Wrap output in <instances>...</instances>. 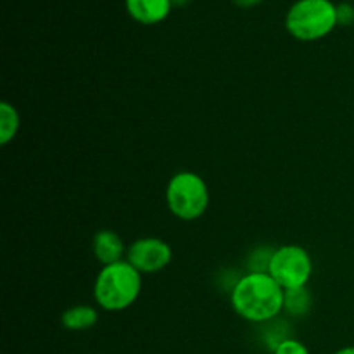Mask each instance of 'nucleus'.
<instances>
[{"mask_svg":"<svg viewBox=\"0 0 354 354\" xmlns=\"http://www.w3.org/2000/svg\"><path fill=\"white\" fill-rule=\"evenodd\" d=\"M283 294L270 273L249 272L239 277L230 289L235 313L249 324H270L283 313Z\"/></svg>","mask_w":354,"mask_h":354,"instance_id":"1","label":"nucleus"},{"mask_svg":"<svg viewBox=\"0 0 354 354\" xmlns=\"http://www.w3.org/2000/svg\"><path fill=\"white\" fill-rule=\"evenodd\" d=\"M142 292V273L127 259L107 265L97 273L93 283V301L104 311L120 313L137 303Z\"/></svg>","mask_w":354,"mask_h":354,"instance_id":"2","label":"nucleus"},{"mask_svg":"<svg viewBox=\"0 0 354 354\" xmlns=\"http://www.w3.org/2000/svg\"><path fill=\"white\" fill-rule=\"evenodd\" d=\"M337 26V3L332 0H296L287 9L286 30L299 41H318Z\"/></svg>","mask_w":354,"mask_h":354,"instance_id":"3","label":"nucleus"},{"mask_svg":"<svg viewBox=\"0 0 354 354\" xmlns=\"http://www.w3.org/2000/svg\"><path fill=\"white\" fill-rule=\"evenodd\" d=\"M165 197L169 213L182 221L199 220L209 207V187L194 171L175 173L166 185Z\"/></svg>","mask_w":354,"mask_h":354,"instance_id":"4","label":"nucleus"},{"mask_svg":"<svg viewBox=\"0 0 354 354\" xmlns=\"http://www.w3.org/2000/svg\"><path fill=\"white\" fill-rule=\"evenodd\" d=\"M268 273L282 286L283 290L306 287L313 275V259L303 245H280L273 252Z\"/></svg>","mask_w":354,"mask_h":354,"instance_id":"5","label":"nucleus"},{"mask_svg":"<svg viewBox=\"0 0 354 354\" xmlns=\"http://www.w3.org/2000/svg\"><path fill=\"white\" fill-rule=\"evenodd\" d=\"M124 259L142 275H152L171 263L173 249L159 237H140L128 245Z\"/></svg>","mask_w":354,"mask_h":354,"instance_id":"6","label":"nucleus"},{"mask_svg":"<svg viewBox=\"0 0 354 354\" xmlns=\"http://www.w3.org/2000/svg\"><path fill=\"white\" fill-rule=\"evenodd\" d=\"M128 245L124 244L123 237L111 228L99 230L92 239V252L100 266L114 265L127 258Z\"/></svg>","mask_w":354,"mask_h":354,"instance_id":"7","label":"nucleus"},{"mask_svg":"<svg viewBox=\"0 0 354 354\" xmlns=\"http://www.w3.org/2000/svg\"><path fill=\"white\" fill-rule=\"evenodd\" d=\"M124 9L135 23L154 26L168 19L173 3L171 0H124Z\"/></svg>","mask_w":354,"mask_h":354,"instance_id":"8","label":"nucleus"},{"mask_svg":"<svg viewBox=\"0 0 354 354\" xmlns=\"http://www.w3.org/2000/svg\"><path fill=\"white\" fill-rule=\"evenodd\" d=\"M99 311L92 304H75L61 315V325L69 332H85L95 327Z\"/></svg>","mask_w":354,"mask_h":354,"instance_id":"9","label":"nucleus"},{"mask_svg":"<svg viewBox=\"0 0 354 354\" xmlns=\"http://www.w3.org/2000/svg\"><path fill=\"white\" fill-rule=\"evenodd\" d=\"M313 306V294L306 287L289 289L283 294V311L290 317H306Z\"/></svg>","mask_w":354,"mask_h":354,"instance_id":"10","label":"nucleus"},{"mask_svg":"<svg viewBox=\"0 0 354 354\" xmlns=\"http://www.w3.org/2000/svg\"><path fill=\"white\" fill-rule=\"evenodd\" d=\"M21 127V116L10 102H0V145H7L16 138Z\"/></svg>","mask_w":354,"mask_h":354,"instance_id":"11","label":"nucleus"},{"mask_svg":"<svg viewBox=\"0 0 354 354\" xmlns=\"http://www.w3.org/2000/svg\"><path fill=\"white\" fill-rule=\"evenodd\" d=\"M277 248H268V245H261L256 248L254 251L249 256V272H259V273H268L270 261L275 252Z\"/></svg>","mask_w":354,"mask_h":354,"instance_id":"12","label":"nucleus"},{"mask_svg":"<svg viewBox=\"0 0 354 354\" xmlns=\"http://www.w3.org/2000/svg\"><path fill=\"white\" fill-rule=\"evenodd\" d=\"M273 354H310V351H308V348L301 341L287 337L286 341H282L273 349Z\"/></svg>","mask_w":354,"mask_h":354,"instance_id":"13","label":"nucleus"},{"mask_svg":"<svg viewBox=\"0 0 354 354\" xmlns=\"http://www.w3.org/2000/svg\"><path fill=\"white\" fill-rule=\"evenodd\" d=\"M337 24L339 26H351L354 24V6L342 2L337 3Z\"/></svg>","mask_w":354,"mask_h":354,"instance_id":"14","label":"nucleus"},{"mask_svg":"<svg viewBox=\"0 0 354 354\" xmlns=\"http://www.w3.org/2000/svg\"><path fill=\"white\" fill-rule=\"evenodd\" d=\"M232 2L241 9H252V7H258L263 0H232Z\"/></svg>","mask_w":354,"mask_h":354,"instance_id":"15","label":"nucleus"},{"mask_svg":"<svg viewBox=\"0 0 354 354\" xmlns=\"http://www.w3.org/2000/svg\"><path fill=\"white\" fill-rule=\"evenodd\" d=\"M334 354H354V346H346V348L339 349V351H335Z\"/></svg>","mask_w":354,"mask_h":354,"instance_id":"16","label":"nucleus"},{"mask_svg":"<svg viewBox=\"0 0 354 354\" xmlns=\"http://www.w3.org/2000/svg\"><path fill=\"white\" fill-rule=\"evenodd\" d=\"M190 0H171L173 7H185Z\"/></svg>","mask_w":354,"mask_h":354,"instance_id":"17","label":"nucleus"}]
</instances>
